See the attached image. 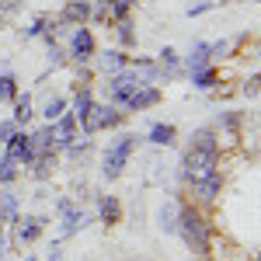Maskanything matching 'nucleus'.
<instances>
[{
  "label": "nucleus",
  "instance_id": "f257e3e1",
  "mask_svg": "<svg viewBox=\"0 0 261 261\" xmlns=\"http://www.w3.org/2000/svg\"><path fill=\"white\" fill-rule=\"evenodd\" d=\"M216 161H220V140H216V129L213 125H202L199 133L192 136V146L185 150V161H181V178L188 185L202 181L205 174L216 171Z\"/></svg>",
  "mask_w": 261,
  "mask_h": 261
},
{
  "label": "nucleus",
  "instance_id": "f03ea898",
  "mask_svg": "<svg viewBox=\"0 0 261 261\" xmlns=\"http://www.w3.org/2000/svg\"><path fill=\"white\" fill-rule=\"evenodd\" d=\"M174 233H181V241H185V247L192 254H199V258L209 254V223H205V216H202L199 209L178 205V226H174Z\"/></svg>",
  "mask_w": 261,
  "mask_h": 261
},
{
  "label": "nucleus",
  "instance_id": "7ed1b4c3",
  "mask_svg": "<svg viewBox=\"0 0 261 261\" xmlns=\"http://www.w3.org/2000/svg\"><path fill=\"white\" fill-rule=\"evenodd\" d=\"M133 150H136V136H133V133H122L119 140L105 150V167H101V174H105L108 181H115L122 171H125V164H129V157H133Z\"/></svg>",
  "mask_w": 261,
  "mask_h": 261
},
{
  "label": "nucleus",
  "instance_id": "20e7f679",
  "mask_svg": "<svg viewBox=\"0 0 261 261\" xmlns=\"http://www.w3.org/2000/svg\"><path fill=\"white\" fill-rule=\"evenodd\" d=\"M119 122H122V112L115 108V105H98V101H94V105L87 108V115L81 119V125H84L87 136H94V133H101V129H115Z\"/></svg>",
  "mask_w": 261,
  "mask_h": 261
},
{
  "label": "nucleus",
  "instance_id": "39448f33",
  "mask_svg": "<svg viewBox=\"0 0 261 261\" xmlns=\"http://www.w3.org/2000/svg\"><path fill=\"white\" fill-rule=\"evenodd\" d=\"M7 146V161L11 164H21V167H32V161H35V150H32V136L28 133H14L11 140L4 143Z\"/></svg>",
  "mask_w": 261,
  "mask_h": 261
},
{
  "label": "nucleus",
  "instance_id": "423d86ee",
  "mask_svg": "<svg viewBox=\"0 0 261 261\" xmlns=\"http://www.w3.org/2000/svg\"><path fill=\"white\" fill-rule=\"evenodd\" d=\"M66 56H70V60L73 63H91L94 60V35H91V28H77V32H73V39H70V53H66Z\"/></svg>",
  "mask_w": 261,
  "mask_h": 261
},
{
  "label": "nucleus",
  "instance_id": "0eeeda50",
  "mask_svg": "<svg viewBox=\"0 0 261 261\" xmlns=\"http://www.w3.org/2000/svg\"><path fill=\"white\" fill-rule=\"evenodd\" d=\"M56 209H60V216H63V230H60L63 237H73L77 230H84V226H87V213H84V209H77L70 199H60V202H56Z\"/></svg>",
  "mask_w": 261,
  "mask_h": 261
},
{
  "label": "nucleus",
  "instance_id": "6e6552de",
  "mask_svg": "<svg viewBox=\"0 0 261 261\" xmlns=\"http://www.w3.org/2000/svg\"><path fill=\"white\" fill-rule=\"evenodd\" d=\"M157 101H161V91H157L153 84H143L140 91H133V94L125 98L122 108H129V112H146V108H153Z\"/></svg>",
  "mask_w": 261,
  "mask_h": 261
},
{
  "label": "nucleus",
  "instance_id": "1a4fd4ad",
  "mask_svg": "<svg viewBox=\"0 0 261 261\" xmlns=\"http://www.w3.org/2000/svg\"><path fill=\"white\" fill-rule=\"evenodd\" d=\"M192 188H195L199 202H216V195L223 192V174H220V171H213V174H205L202 181H195Z\"/></svg>",
  "mask_w": 261,
  "mask_h": 261
},
{
  "label": "nucleus",
  "instance_id": "9d476101",
  "mask_svg": "<svg viewBox=\"0 0 261 261\" xmlns=\"http://www.w3.org/2000/svg\"><path fill=\"white\" fill-rule=\"evenodd\" d=\"M53 133H56V146H70V143L77 140V119L70 112H63L60 119L53 122Z\"/></svg>",
  "mask_w": 261,
  "mask_h": 261
},
{
  "label": "nucleus",
  "instance_id": "9b49d317",
  "mask_svg": "<svg viewBox=\"0 0 261 261\" xmlns=\"http://www.w3.org/2000/svg\"><path fill=\"white\" fill-rule=\"evenodd\" d=\"M98 220L105 226H115L122 220V205H119L115 195H98Z\"/></svg>",
  "mask_w": 261,
  "mask_h": 261
},
{
  "label": "nucleus",
  "instance_id": "f8f14e48",
  "mask_svg": "<svg viewBox=\"0 0 261 261\" xmlns=\"http://www.w3.org/2000/svg\"><path fill=\"white\" fill-rule=\"evenodd\" d=\"M14 223H18V241L21 244H35L42 237V226H45L42 216H24V220H14Z\"/></svg>",
  "mask_w": 261,
  "mask_h": 261
},
{
  "label": "nucleus",
  "instance_id": "ddd939ff",
  "mask_svg": "<svg viewBox=\"0 0 261 261\" xmlns=\"http://www.w3.org/2000/svg\"><path fill=\"white\" fill-rule=\"evenodd\" d=\"M91 14H94L91 0H66V7H63V21H70V24H84Z\"/></svg>",
  "mask_w": 261,
  "mask_h": 261
},
{
  "label": "nucleus",
  "instance_id": "4468645a",
  "mask_svg": "<svg viewBox=\"0 0 261 261\" xmlns=\"http://www.w3.org/2000/svg\"><path fill=\"white\" fill-rule=\"evenodd\" d=\"M98 66L105 70V73H122L125 66H129V56L122 53V49H105L98 56Z\"/></svg>",
  "mask_w": 261,
  "mask_h": 261
},
{
  "label": "nucleus",
  "instance_id": "2eb2a0df",
  "mask_svg": "<svg viewBox=\"0 0 261 261\" xmlns=\"http://www.w3.org/2000/svg\"><path fill=\"white\" fill-rule=\"evenodd\" d=\"M174 136H178V129H174L171 122H157V125L150 129V136H146V140L153 143V146H171Z\"/></svg>",
  "mask_w": 261,
  "mask_h": 261
},
{
  "label": "nucleus",
  "instance_id": "dca6fc26",
  "mask_svg": "<svg viewBox=\"0 0 261 261\" xmlns=\"http://www.w3.org/2000/svg\"><path fill=\"white\" fill-rule=\"evenodd\" d=\"M157 226H161L164 233H174V226H178V205L174 202H164L161 213H157Z\"/></svg>",
  "mask_w": 261,
  "mask_h": 261
},
{
  "label": "nucleus",
  "instance_id": "f3484780",
  "mask_svg": "<svg viewBox=\"0 0 261 261\" xmlns=\"http://www.w3.org/2000/svg\"><path fill=\"white\" fill-rule=\"evenodd\" d=\"M209 60H213V45L209 42H199L192 49V56H188V70H202V66H209Z\"/></svg>",
  "mask_w": 261,
  "mask_h": 261
},
{
  "label": "nucleus",
  "instance_id": "a211bd4d",
  "mask_svg": "<svg viewBox=\"0 0 261 261\" xmlns=\"http://www.w3.org/2000/svg\"><path fill=\"white\" fill-rule=\"evenodd\" d=\"M91 105H94V94H91V87H81V91H77V98H73V112H70V115L81 122L84 115H87V108H91Z\"/></svg>",
  "mask_w": 261,
  "mask_h": 261
},
{
  "label": "nucleus",
  "instance_id": "6ab92c4d",
  "mask_svg": "<svg viewBox=\"0 0 261 261\" xmlns=\"http://www.w3.org/2000/svg\"><path fill=\"white\" fill-rule=\"evenodd\" d=\"M32 115H35V112H32V98H28V94H24V98H14V125H28V119H32Z\"/></svg>",
  "mask_w": 261,
  "mask_h": 261
},
{
  "label": "nucleus",
  "instance_id": "aec40b11",
  "mask_svg": "<svg viewBox=\"0 0 261 261\" xmlns=\"http://www.w3.org/2000/svg\"><path fill=\"white\" fill-rule=\"evenodd\" d=\"M216 70L213 66H202V70H192V84L199 87V91H209V87H216Z\"/></svg>",
  "mask_w": 261,
  "mask_h": 261
},
{
  "label": "nucleus",
  "instance_id": "412c9836",
  "mask_svg": "<svg viewBox=\"0 0 261 261\" xmlns=\"http://www.w3.org/2000/svg\"><path fill=\"white\" fill-rule=\"evenodd\" d=\"M18 220V199L0 192V223H14Z\"/></svg>",
  "mask_w": 261,
  "mask_h": 261
},
{
  "label": "nucleus",
  "instance_id": "4be33fe9",
  "mask_svg": "<svg viewBox=\"0 0 261 261\" xmlns=\"http://www.w3.org/2000/svg\"><path fill=\"white\" fill-rule=\"evenodd\" d=\"M63 112H66V98H60V94H53V98L42 105V115H45L49 122H56V119L63 115Z\"/></svg>",
  "mask_w": 261,
  "mask_h": 261
},
{
  "label": "nucleus",
  "instance_id": "5701e85b",
  "mask_svg": "<svg viewBox=\"0 0 261 261\" xmlns=\"http://www.w3.org/2000/svg\"><path fill=\"white\" fill-rule=\"evenodd\" d=\"M115 32H119V42L125 45V49H133L136 45V32H133V21H115Z\"/></svg>",
  "mask_w": 261,
  "mask_h": 261
},
{
  "label": "nucleus",
  "instance_id": "b1692460",
  "mask_svg": "<svg viewBox=\"0 0 261 261\" xmlns=\"http://www.w3.org/2000/svg\"><path fill=\"white\" fill-rule=\"evenodd\" d=\"M18 98V81L11 73H0V101H14Z\"/></svg>",
  "mask_w": 261,
  "mask_h": 261
},
{
  "label": "nucleus",
  "instance_id": "393cba45",
  "mask_svg": "<svg viewBox=\"0 0 261 261\" xmlns=\"http://www.w3.org/2000/svg\"><path fill=\"white\" fill-rule=\"evenodd\" d=\"M21 4H24V0H0V24H7V21L14 18Z\"/></svg>",
  "mask_w": 261,
  "mask_h": 261
},
{
  "label": "nucleus",
  "instance_id": "a878e982",
  "mask_svg": "<svg viewBox=\"0 0 261 261\" xmlns=\"http://www.w3.org/2000/svg\"><path fill=\"white\" fill-rule=\"evenodd\" d=\"M11 181H18V164H11L4 157L0 161V185H11Z\"/></svg>",
  "mask_w": 261,
  "mask_h": 261
},
{
  "label": "nucleus",
  "instance_id": "bb28decb",
  "mask_svg": "<svg viewBox=\"0 0 261 261\" xmlns=\"http://www.w3.org/2000/svg\"><path fill=\"white\" fill-rule=\"evenodd\" d=\"M161 66H167V70H178V53H174V49H171V45H164L161 49Z\"/></svg>",
  "mask_w": 261,
  "mask_h": 261
},
{
  "label": "nucleus",
  "instance_id": "cd10ccee",
  "mask_svg": "<svg viewBox=\"0 0 261 261\" xmlns=\"http://www.w3.org/2000/svg\"><path fill=\"white\" fill-rule=\"evenodd\" d=\"M14 133H18V125H14V122H11V119H0V143H7Z\"/></svg>",
  "mask_w": 261,
  "mask_h": 261
},
{
  "label": "nucleus",
  "instance_id": "c85d7f7f",
  "mask_svg": "<svg viewBox=\"0 0 261 261\" xmlns=\"http://www.w3.org/2000/svg\"><path fill=\"white\" fill-rule=\"evenodd\" d=\"M209 7H216V0H202V4H195V7H188V18H199V14H205Z\"/></svg>",
  "mask_w": 261,
  "mask_h": 261
},
{
  "label": "nucleus",
  "instance_id": "c756f323",
  "mask_svg": "<svg viewBox=\"0 0 261 261\" xmlns=\"http://www.w3.org/2000/svg\"><path fill=\"white\" fill-rule=\"evenodd\" d=\"M244 94H247V98H251V101L258 98V73H254V77H251V81L244 84Z\"/></svg>",
  "mask_w": 261,
  "mask_h": 261
},
{
  "label": "nucleus",
  "instance_id": "7c9ffc66",
  "mask_svg": "<svg viewBox=\"0 0 261 261\" xmlns=\"http://www.w3.org/2000/svg\"><path fill=\"white\" fill-rule=\"evenodd\" d=\"M7 251H11V244H7V233H4V223H0V258H7Z\"/></svg>",
  "mask_w": 261,
  "mask_h": 261
},
{
  "label": "nucleus",
  "instance_id": "2f4dec72",
  "mask_svg": "<svg viewBox=\"0 0 261 261\" xmlns=\"http://www.w3.org/2000/svg\"><path fill=\"white\" fill-rule=\"evenodd\" d=\"M45 261H63V247H60V244L49 247V258H45Z\"/></svg>",
  "mask_w": 261,
  "mask_h": 261
},
{
  "label": "nucleus",
  "instance_id": "473e14b6",
  "mask_svg": "<svg viewBox=\"0 0 261 261\" xmlns=\"http://www.w3.org/2000/svg\"><path fill=\"white\" fill-rule=\"evenodd\" d=\"M24 261H39V258H35V254H28V258H24Z\"/></svg>",
  "mask_w": 261,
  "mask_h": 261
},
{
  "label": "nucleus",
  "instance_id": "72a5a7b5",
  "mask_svg": "<svg viewBox=\"0 0 261 261\" xmlns=\"http://www.w3.org/2000/svg\"><path fill=\"white\" fill-rule=\"evenodd\" d=\"M216 4H223V0H216Z\"/></svg>",
  "mask_w": 261,
  "mask_h": 261
}]
</instances>
